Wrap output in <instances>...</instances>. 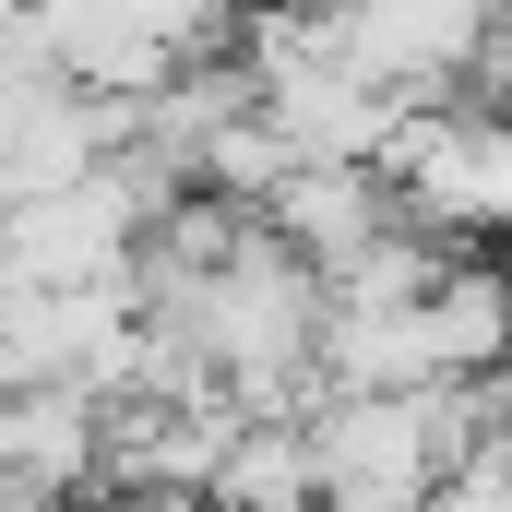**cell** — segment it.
<instances>
[{"instance_id":"obj_1","label":"cell","mask_w":512,"mask_h":512,"mask_svg":"<svg viewBox=\"0 0 512 512\" xmlns=\"http://www.w3.org/2000/svg\"><path fill=\"white\" fill-rule=\"evenodd\" d=\"M358 167L382 179L393 227H417L441 251H489L512 215V143H501L489 96H405Z\"/></svg>"},{"instance_id":"obj_2","label":"cell","mask_w":512,"mask_h":512,"mask_svg":"<svg viewBox=\"0 0 512 512\" xmlns=\"http://www.w3.org/2000/svg\"><path fill=\"white\" fill-rule=\"evenodd\" d=\"M310 48L346 84H370L382 108L405 96L501 108V0H310Z\"/></svg>"},{"instance_id":"obj_3","label":"cell","mask_w":512,"mask_h":512,"mask_svg":"<svg viewBox=\"0 0 512 512\" xmlns=\"http://www.w3.org/2000/svg\"><path fill=\"white\" fill-rule=\"evenodd\" d=\"M298 429H310V489L346 501V512H417L429 477L453 465L429 382H405V393H322Z\"/></svg>"},{"instance_id":"obj_4","label":"cell","mask_w":512,"mask_h":512,"mask_svg":"<svg viewBox=\"0 0 512 512\" xmlns=\"http://www.w3.org/2000/svg\"><path fill=\"white\" fill-rule=\"evenodd\" d=\"M96 501V393L24 382L0 393V512H84Z\"/></svg>"},{"instance_id":"obj_5","label":"cell","mask_w":512,"mask_h":512,"mask_svg":"<svg viewBox=\"0 0 512 512\" xmlns=\"http://www.w3.org/2000/svg\"><path fill=\"white\" fill-rule=\"evenodd\" d=\"M251 215H262L298 262H310V274H334L346 251H370V239L393 227L382 179H370L358 155H286V167H274V191H262Z\"/></svg>"},{"instance_id":"obj_6","label":"cell","mask_w":512,"mask_h":512,"mask_svg":"<svg viewBox=\"0 0 512 512\" xmlns=\"http://www.w3.org/2000/svg\"><path fill=\"white\" fill-rule=\"evenodd\" d=\"M417 346H429V370H501L512 358V310H501V262L489 251H453L417 286Z\"/></svg>"},{"instance_id":"obj_7","label":"cell","mask_w":512,"mask_h":512,"mask_svg":"<svg viewBox=\"0 0 512 512\" xmlns=\"http://www.w3.org/2000/svg\"><path fill=\"white\" fill-rule=\"evenodd\" d=\"M310 489V429L298 417H227L215 465H203V501L215 512H262V501H298Z\"/></svg>"},{"instance_id":"obj_8","label":"cell","mask_w":512,"mask_h":512,"mask_svg":"<svg viewBox=\"0 0 512 512\" xmlns=\"http://www.w3.org/2000/svg\"><path fill=\"white\" fill-rule=\"evenodd\" d=\"M84 512H215L203 489H108V501H84Z\"/></svg>"},{"instance_id":"obj_9","label":"cell","mask_w":512,"mask_h":512,"mask_svg":"<svg viewBox=\"0 0 512 512\" xmlns=\"http://www.w3.org/2000/svg\"><path fill=\"white\" fill-rule=\"evenodd\" d=\"M262 512H346V501H322V489H298V501H262Z\"/></svg>"},{"instance_id":"obj_10","label":"cell","mask_w":512,"mask_h":512,"mask_svg":"<svg viewBox=\"0 0 512 512\" xmlns=\"http://www.w3.org/2000/svg\"><path fill=\"white\" fill-rule=\"evenodd\" d=\"M286 12H310V0H286Z\"/></svg>"}]
</instances>
